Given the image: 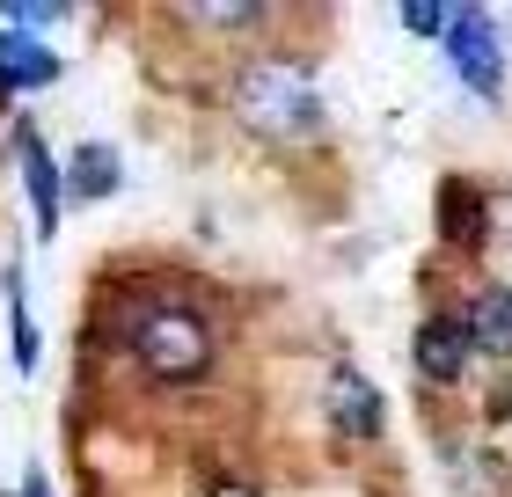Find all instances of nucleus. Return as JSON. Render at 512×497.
I'll return each mask as SVG.
<instances>
[{
  "label": "nucleus",
  "mask_w": 512,
  "mask_h": 497,
  "mask_svg": "<svg viewBox=\"0 0 512 497\" xmlns=\"http://www.w3.org/2000/svg\"><path fill=\"white\" fill-rule=\"evenodd\" d=\"M191 15L220 22V30H249V22H264V8H256V0H220V8H191Z\"/></svg>",
  "instance_id": "13"
},
{
  "label": "nucleus",
  "mask_w": 512,
  "mask_h": 497,
  "mask_svg": "<svg viewBox=\"0 0 512 497\" xmlns=\"http://www.w3.org/2000/svg\"><path fill=\"white\" fill-rule=\"evenodd\" d=\"M322 402H330V424L344 439H374L381 432V388L366 381L359 366H337L330 388H322Z\"/></svg>",
  "instance_id": "4"
},
{
  "label": "nucleus",
  "mask_w": 512,
  "mask_h": 497,
  "mask_svg": "<svg viewBox=\"0 0 512 497\" xmlns=\"http://www.w3.org/2000/svg\"><path fill=\"white\" fill-rule=\"evenodd\" d=\"M59 81V52L22 30H0V88H52Z\"/></svg>",
  "instance_id": "7"
},
{
  "label": "nucleus",
  "mask_w": 512,
  "mask_h": 497,
  "mask_svg": "<svg viewBox=\"0 0 512 497\" xmlns=\"http://www.w3.org/2000/svg\"><path fill=\"white\" fill-rule=\"evenodd\" d=\"M439 44H447L454 74L469 81L476 96H498V88H505V44H498V22L483 15V8H454Z\"/></svg>",
  "instance_id": "3"
},
{
  "label": "nucleus",
  "mask_w": 512,
  "mask_h": 497,
  "mask_svg": "<svg viewBox=\"0 0 512 497\" xmlns=\"http://www.w3.org/2000/svg\"><path fill=\"white\" fill-rule=\"evenodd\" d=\"M447 227L461 234V242L476 234V205H469V183H454V198H447Z\"/></svg>",
  "instance_id": "14"
},
{
  "label": "nucleus",
  "mask_w": 512,
  "mask_h": 497,
  "mask_svg": "<svg viewBox=\"0 0 512 497\" xmlns=\"http://www.w3.org/2000/svg\"><path fill=\"white\" fill-rule=\"evenodd\" d=\"M22 497H52V483H44V468H30V483H22Z\"/></svg>",
  "instance_id": "15"
},
{
  "label": "nucleus",
  "mask_w": 512,
  "mask_h": 497,
  "mask_svg": "<svg viewBox=\"0 0 512 497\" xmlns=\"http://www.w3.org/2000/svg\"><path fill=\"white\" fill-rule=\"evenodd\" d=\"M0 15H8L0 30H22V37H37V30H52L59 15H74V8H66V0H0Z\"/></svg>",
  "instance_id": "11"
},
{
  "label": "nucleus",
  "mask_w": 512,
  "mask_h": 497,
  "mask_svg": "<svg viewBox=\"0 0 512 497\" xmlns=\"http://www.w3.org/2000/svg\"><path fill=\"white\" fill-rule=\"evenodd\" d=\"M118 176H125V161H118V147H103V139H88V147L66 154V191L74 198H110Z\"/></svg>",
  "instance_id": "9"
},
{
  "label": "nucleus",
  "mask_w": 512,
  "mask_h": 497,
  "mask_svg": "<svg viewBox=\"0 0 512 497\" xmlns=\"http://www.w3.org/2000/svg\"><path fill=\"white\" fill-rule=\"evenodd\" d=\"M235 117L264 139H315L322 132V96L315 81L286 59H256L235 81Z\"/></svg>",
  "instance_id": "2"
},
{
  "label": "nucleus",
  "mask_w": 512,
  "mask_h": 497,
  "mask_svg": "<svg viewBox=\"0 0 512 497\" xmlns=\"http://www.w3.org/2000/svg\"><path fill=\"white\" fill-rule=\"evenodd\" d=\"M469 322H454V315H432L425 329H417V344H410V359L425 381H461L469 373Z\"/></svg>",
  "instance_id": "5"
},
{
  "label": "nucleus",
  "mask_w": 512,
  "mask_h": 497,
  "mask_svg": "<svg viewBox=\"0 0 512 497\" xmlns=\"http://www.w3.org/2000/svg\"><path fill=\"white\" fill-rule=\"evenodd\" d=\"M395 15H403V30H417V37H447V15L454 8H439V0H403Z\"/></svg>",
  "instance_id": "12"
},
{
  "label": "nucleus",
  "mask_w": 512,
  "mask_h": 497,
  "mask_svg": "<svg viewBox=\"0 0 512 497\" xmlns=\"http://www.w3.org/2000/svg\"><path fill=\"white\" fill-rule=\"evenodd\" d=\"M15 154H22V183H30V220H37L44 242H52V234H59V198H66V176H59V161L44 154V139H37V132H22V139H15Z\"/></svg>",
  "instance_id": "6"
},
{
  "label": "nucleus",
  "mask_w": 512,
  "mask_h": 497,
  "mask_svg": "<svg viewBox=\"0 0 512 497\" xmlns=\"http://www.w3.org/2000/svg\"><path fill=\"white\" fill-rule=\"evenodd\" d=\"M461 322H469V344H476V351H491V359H512V286L476 293Z\"/></svg>",
  "instance_id": "8"
},
{
  "label": "nucleus",
  "mask_w": 512,
  "mask_h": 497,
  "mask_svg": "<svg viewBox=\"0 0 512 497\" xmlns=\"http://www.w3.org/2000/svg\"><path fill=\"white\" fill-rule=\"evenodd\" d=\"M125 344L154 381H198L213 366V329L183 300H132L125 307Z\"/></svg>",
  "instance_id": "1"
},
{
  "label": "nucleus",
  "mask_w": 512,
  "mask_h": 497,
  "mask_svg": "<svg viewBox=\"0 0 512 497\" xmlns=\"http://www.w3.org/2000/svg\"><path fill=\"white\" fill-rule=\"evenodd\" d=\"M8 322H15V366L37 373V322H30V300H22V271H8Z\"/></svg>",
  "instance_id": "10"
}]
</instances>
